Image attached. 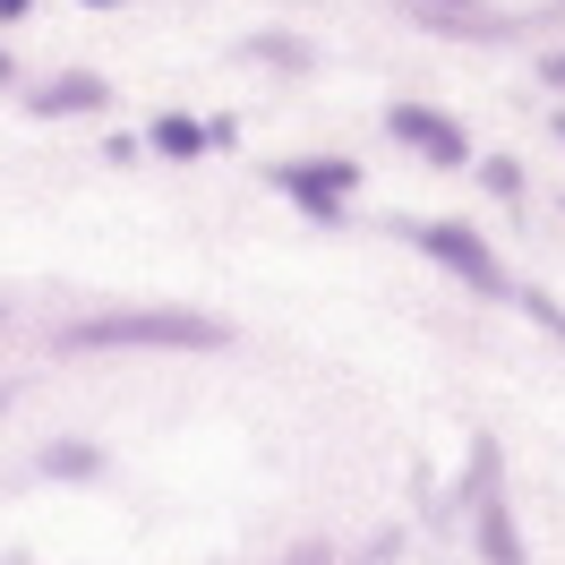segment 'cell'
I'll return each mask as SVG.
<instances>
[{
  "label": "cell",
  "mask_w": 565,
  "mask_h": 565,
  "mask_svg": "<svg viewBox=\"0 0 565 565\" xmlns=\"http://www.w3.org/2000/svg\"><path fill=\"white\" fill-rule=\"evenodd\" d=\"M266 180H275L309 223H343V206L360 198V163H352V154H282Z\"/></svg>",
  "instance_id": "3957f363"
},
{
  "label": "cell",
  "mask_w": 565,
  "mask_h": 565,
  "mask_svg": "<svg viewBox=\"0 0 565 565\" xmlns=\"http://www.w3.org/2000/svg\"><path fill=\"white\" fill-rule=\"evenodd\" d=\"M26 9H35V0H0V18H26Z\"/></svg>",
  "instance_id": "4fadbf2b"
},
{
  "label": "cell",
  "mask_w": 565,
  "mask_h": 565,
  "mask_svg": "<svg viewBox=\"0 0 565 565\" xmlns=\"http://www.w3.org/2000/svg\"><path fill=\"white\" fill-rule=\"evenodd\" d=\"M514 300H523L531 318H540V326H548V334H557V343H565V309H557V300H548V291H531V282H514Z\"/></svg>",
  "instance_id": "30bf717a"
},
{
  "label": "cell",
  "mask_w": 565,
  "mask_h": 565,
  "mask_svg": "<svg viewBox=\"0 0 565 565\" xmlns=\"http://www.w3.org/2000/svg\"><path fill=\"white\" fill-rule=\"evenodd\" d=\"M146 138H154V154H206V146H214V138H206V120H189V111H163Z\"/></svg>",
  "instance_id": "ba28073f"
},
{
  "label": "cell",
  "mask_w": 565,
  "mask_h": 565,
  "mask_svg": "<svg viewBox=\"0 0 565 565\" xmlns=\"http://www.w3.org/2000/svg\"><path fill=\"white\" fill-rule=\"evenodd\" d=\"M61 352H232V326L206 309H95L61 326Z\"/></svg>",
  "instance_id": "6da1fadb"
},
{
  "label": "cell",
  "mask_w": 565,
  "mask_h": 565,
  "mask_svg": "<svg viewBox=\"0 0 565 565\" xmlns=\"http://www.w3.org/2000/svg\"><path fill=\"white\" fill-rule=\"evenodd\" d=\"M26 111L35 120H70V111H111V86L95 70H61V77H43L35 95H26Z\"/></svg>",
  "instance_id": "8992f818"
},
{
  "label": "cell",
  "mask_w": 565,
  "mask_h": 565,
  "mask_svg": "<svg viewBox=\"0 0 565 565\" xmlns=\"http://www.w3.org/2000/svg\"><path fill=\"white\" fill-rule=\"evenodd\" d=\"M480 189H489V198H523V163L489 154V163H480Z\"/></svg>",
  "instance_id": "9c48e42d"
},
{
  "label": "cell",
  "mask_w": 565,
  "mask_h": 565,
  "mask_svg": "<svg viewBox=\"0 0 565 565\" xmlns=\"http://www.w3.org/2000/svg\"><path fill=\"white\" fill-rule=\"evenodd\" d=\"M86 9H111V0H86Z\"/></svg>",
  "instance_id": "2e32d148"
},
{
  "label": "cell",
  "mask_w": 565,
  "mask_h": 565,
  "mask_svg": "<svg viewBox=\"0 0 565 565\" xmlns=\"http://www.w3.org/2000/svg\"><path fill=\"white\" fill-rule=\"evenodd\" d=\"M43 480H104V446H86V437H61V446H43L35 455Z\"/></svg>",
  "instance_id": "52a82bcc"
},
{
  "label": "cell",
  "mask_w": 565,
  "mask_h": 565,
  "mask_svg": "<svg viewBox=\"0 0 565 565\" xmlns=\"http://www.w3.org/2000/svg\"><path fill=\"white\" fill-rule=\"evenodd\" d=\"M386 129L412 146L420 163H437V172H462V163H471V138H462V120H446L437 104H394V111H386Z\"/></svg>",
  "instance_id": "5b68a950"
},
{
  "label": "cell",
  "mask_w": 565,
  "mask_h": 565,
  "mask_svg": "<svg viewBox=\"0 0 565 565\" xmlns=\"http://www.w3.org/2000/svg\"><path fill=\"white\" fill-rule=\"evenodd\" d=\"M471 548H480V565H531L523 523H514V497H505L497 437H471Z\"/></svg>",
  "instance_id": "7a4b0ae2"
},
{
  "label": "cell",
  "mask_w": 565,
  "mask_h": 565,
  "mask_svg": "<svg viewBox=\"0 0 565 565\" xmlns=\"http://www.w3.org/2000/svg\"><path fill=\"white\" fill-rule=\"evenodd\" d=\"M540 77H548V86H565V52H548V61H540Z\"/></svg>",
  "instance_id": "7c38bea8"
},
{
  "label": "cell",
  "mask_w": 565,
  "mask_h": 565,
  "mask_svg": "<svg viewBox=\"0 0 565 565\" xmlns=\"http://www.w3.org/2000/svg\"><path fill=\"white\" fill-rule=\"evenodd\" d=\"M548 129H557V146H565V111H548Z\"/></svg>",
  "instance_id": "5bb4252c"
},
{
  "label": "cell",
  "mask_w": 565,
  "mask_h": 565,
  "mask_svg": "<svg viewBox=\"0 0 565 565\" xmlns=\"http://www.w3.org/2000/svg\"><path fill=\"white\" fill-rule=\"evenodd\" d=\"M282 565H334V548H326V540H300V548H291Z\"/></svg>",
  "instance_id": "8fae6325"
},
{
  "label": "cell",
  "mask_w": 565,
  "mask_h": 565,
  "mask_svg": "<svg viewBox=\"0 0 565 565\" xmlns=\"http://www.w3.org/2000/svg\"><path fill=\"white\" fill-rule=\"evenodd\" d=\"M9 70H18V61H9V52H0V86H9Z\"/></svg>",
  "instance_id": "9a60e30c"
},
{
  "label": "cell",
  "mask_w": 565,
  "mask_h": 565,
  "mask_svg": "<svg viewBox=\"0 0 565 565\" xmlns=\"http://www.w3.org/2000/svg\"><path fill=\"white\" fill-rule=\"evenodd\" d=\"M412 241H420V248H428V257H437V266H446L455 282H471L480 300H514V275L497 266V248L480 241L471 223H446V214H437V223H412Z\"/></svg>",
  "instance_id": "277c9868"
}]
</instances>
